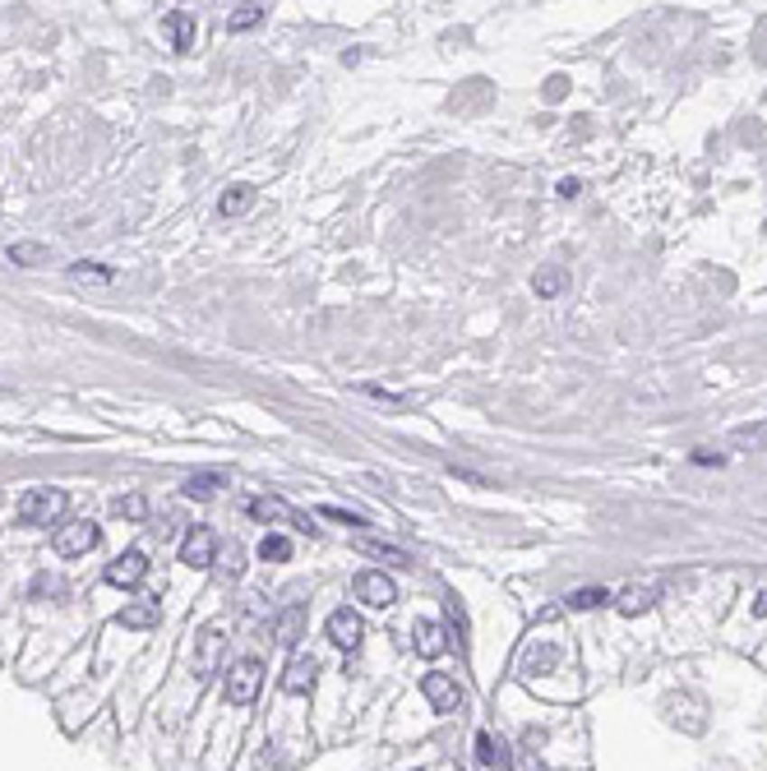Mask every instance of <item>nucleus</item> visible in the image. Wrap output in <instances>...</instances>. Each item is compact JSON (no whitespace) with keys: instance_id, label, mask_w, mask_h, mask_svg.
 Here are the masks:
<instances>
[{"instance_id":"f257e3e1","label":"nucleus","mask_w":767,"mask_h":771,"mask_svg":"<svg viewBox=\"0 0 767 771\" xmlns=\"http://www.w3.org/2000/svg\"><path fill=\"white\" fill-rule=\"evenodd\" d=\"M65 508H70V495L42 485V490H28L19 499V522H28V526H51V522L65 517Z\"/></svg>"},{"instance_id":"f03ea898","label":"nucleus","mask_w":767,"mask_h":771,"mask_svg":"<svg viewBox=\"0 0 767 771\" xmlns=\"http://www.w3.org/2000/svg\"><path fill=\"white\" fill-rule=\"evenodd\" d=\"M259 688H264V665H259L255 656L236 661V665L227 670V698H231L236 707H250V702L259 698Z\"/></svg>"},{"instance_id":"7ed1b4c3","label":"nucleus","mask_w":767,"mask_h":771,"mask_svg":"<svg viewBox=\"0 0 767 771\" xmlns=\"http://www.w3.org/2000/svg\"><path fill=\"white\" fill-rule=\"evenodd\" d=\"M93 545H98V522H89V517H74L56 532V554H65V559L89 554Z\"/></svg>"},{"instance_id":"20e7f679","label":"nucleus","mask_w":767,"mask_h":771,"mask_svg":"<svg viewBox=\"0 0 767 771\" xmlns=\"http://www.w3.org/2000/svg\"><path fill=\"white\" fill-rule=\"evenodd\" d=\"M421 693H426V702L435 707V711H458L463 707V688H458V679L454 674H426L421 679Z\"/></svg>"},{"instance_id":"39448f33","label":"nucleus","mask_w":767,"mask_h":771,"mask_svg":"<svg viewBox=\"0 0 767 771\" xmlns=\"http://www.w3.org/2000/svg\"><path fill=\"white\" fill-rule=\"evenodd\" d=\"M356 600L375 605V610H388V605L398 600V587H393V578L379 573V568H366V573H356Z\"/></svg>"},{"instance_id":"423d86ee","label":"nucleus","mask_w":767,"mask_h":771,"mask_svg":"<svg viewBox=\"0 0 767 771\" xmlns=\"http://www.w3.org/2000/svg\"><path fill=\"white\" fill-rule=\"evenodd\" d=\"M218 559V536L209 532V526H190L185 541H181V563L190 568H209Z\"/></svg>"},{"instance_id":"0eeeda50","label":"nucleus","mask_w":767,"mask_h":771,"mask_svg":"<svg viewBox=\"0 0 767 771\" xmlns=\"http://www.w3.org/2000/svg\"><path fill=\"white\" fill-rule=\"evenodd\" d=\"M144 578H148V559L139 550H126V554H116L107 563V582L111 587H139Z\"/></svg>"},{"instance_id":"6e6552de","label":"nucleus","mask_w":767,"mask_h":771,"mask_svg":"<svg viewBox=\"0 0 767 771\" xmlns=\"http://www.w3.org/2000/svg\"><path fill=\"white\" fill-rule=\"evenodd\" d=\"M329 642H338V646H347V652H351V646H360V633H366V624H360V615L356 610H347V605H342V610H333L329 615Z\"/></svg>"},{"instance_id":"1a4fd4ad","label":"nucleus","mask_w":767,"mask_h":771,"mask_svg":"<svg viewBox=\"0 0 767 771\" xmlns=\"http://www.w3.org/2000/svg\"><path fill=\"white\" fill-rule=\"evenodd\" d=\"M222 646H227L222 628H204V633H199V646H194V665H199V679H209V674L218 670V661H222Z\"/></svg>"},{"instance_id":"9d476101","label":"nucleus","mask_w":767,"mask_h":771,"mask_svg":"<svg viewBox=\"0 0 767 771\" xmlns=\"http://www.w3.org/2000/svg\"><path fill=\"white\" fill-rule=\"evenodd\" d=\"M412 646H416L421 656H444V652H449V633H444L435 619H421L412 628Z\"/></svg>"},{"instance_id":"9b49d317","label":"nucleus","mask_w":767,"mask_h":771,"mask_svg":"<svg viewBox=\"0 0 767 771\" xmlns=\"http://www.w3.org/2000/svg\"><path fill=\"white\" fill-rule=\"evenodd\" d=\"M157 619H163V605L157 600H135V605H126V610L116 615L120 628H153Z\"/></svg>"},{"instance_id":"f8f14e48","label":"nucleus","mask_w":767,"mask_h":771,"mask_svg":"<svg viewBox=\"0 0 767 771\" xmlns=\"http://www.w3.org/2000/svg\"><path fill=\"white\" fill-rule=\"evenodd\" d=\"M476 757L486 762V766H495V771H504V766L513 762L509 744H504L500 735H491V729H481V735H476Z\"/></svg>"},{"instance_id":"ddd939ff","label":"nucleus","mask_w":767,"mask_h":771,"mask_svg":"<svg viewBox=\"0 0 767 771\" xmlns=\"http://www.w3.org/2000/svg\"><path fill=\"white\" fill-rule=\"evenodd\" d=\"M163 28H167V37H172L176 51H190V47H194V14H190V10H172V14L163 19Z\"/></svg>"},{"instance_id":"4468645a","label":"nucleus","mask_w":767,"mask_h":771,"mask_svg":"<svg viewBox=\"0 0 767 771\" xmlns=\"http://www.w3.org/2000/svg\"><path fill=\"white\" fill-rule=\"evenodd\" d=\"M657 596H661L657 582H648V587H629V591L615 600V610H620V615H642V610H652V605H657Z\"/></svg>"},{"instance_id":"2eb2a0df","label":"nucleus","mask_w":767,"mask_h":771,"mask_svg":"<svg viewBox=\"0 0 767 771\" xmlns=\"http://www.w3.org/2000/svg\"><path fill=\"white\" fill-rule=\"evenodd\" d=\"M314 674H319V661L314 656H296L292 670H287V679H282V688H287V693H310Z\"/></svg>"},{"instance_id":"dca6fc26","label":"nucleus","mask_w":767,"mask_h":771,"mask_svg":"<svg viewBox=\"0 0 767 771\" xmlns=\"http://www.w3.org/2000/svg\"><path fill=\"white\" fill-rule=\"evenodd\" d=\"M250 513H255V517H268V522H273V517H282V522H292V526H301V532H310V517L292 513V508L282 504V499H255V504H250Z\"/></svg>"},{"instance_id":"f3484780","label":"nucleus","mask_w":767,"mask_h":771,"mask_svg":"<svg viewBox=\"0 0 767 771\" xmlns=\"http://www.w3.org/2000/svg\"><path fill=\"white\" fill-rule=\"evenodd\" d=\"M356 554H370V559H384V563H402V568L412 563L407 550H398V545H388V541H370V536L356 541Z\"/></svg>"},{"instance_id":"a211bd4d","label":"nucleus","mask_w":767,"mask_h":771,"mask_svg":"<svg viewBox=\"0 0 767 771\" xmlns=\"http://www.w3.org/2000/svg\"><path fill=\"white\" fill-rule=\"evenodd\" d=\"M222 485H227V476H222V471H199V476H190V480H185V495H190V499H213V495L222 490Z\"/></svg>"},{"instance_id":"6ab92c4d","label":"nucleus","mask_w":767,"mask_h":771,"mask_svg":"<svg viewBox=\"0 0 767 771\" xmlns=\"http://www.w3.org/2000/svg\"><path fill=\"white\" fill-rule=\"evenodd\" d=\"M301 624H305V605H292V610H282V615H277V642H282V646H296Z\"/></svg>"},{"instance_id":"aec40b11","label":"nucleus","mask_w":767,"mask_h":771,"mask_svg":"<svg viewBox=\"0 0 767 771\" xmlns=\"http://www.w3.org/2000/svg\"><path fill=\"white\" fill-rule=\"evenodd\" d=\"M51 259V250L47 246H33V240H19V246H10V264H19V268H42Z\"/></svg>"},{"instance_id":"412c9836","label":"nucleus","mask_w":767,"mask_h":771,"mask_svg":"<svg viewBox=\"0 0 767 771\" xmlns=\"http://www.w3.org/2000/svg\"><path fill=\"white\" fill-rule=\"evenodd\" d=\"M250 185H231V190H222V199H218V213L222 218H236V213H246L250 209Z\"/></svg>"},{"instance_id":"4be33fe9","label":"nucleus","mask_w":767,"mask_h":771,"mask_svg":"<svg viewBox=\"0 0 767 771\" xmlns=\"http://www.w3.org/2000/svg\"><path fill=\"white\" fill-rule=\"evenodd\" d=\"M532 292H537V296H546V301H550V296H559V292H564V268H555V264H550V268H541V273L532 277Z\"/></svg>"},{"instance_id":"5701e85b","label":"nucleus","mask_w":767,"mask_h":771,"mask_svg":"<svg viewBox=\"0 0 767 771\" xmlns=\"http://www.w3.org/2000/svg\"><path fill=\"white\" fill-rule=\"evenodd\" d=\"M259 559H264V563L292 559V541H287V536H264V541H259Z\"/></svg>"},{"instance_id":"b1692460","label":"nucleus","mask_w":767,"mask_h":771,"mask_svg":"<svg viewBox=\"0 0 767 771\" xmlns=\"http://www.w3.org/2000/svg\"><path fill=\"white\" fill-rule=\"evenodd\" d=\"M227 23H231V33H246V28H259V23H264V5H240V10H236V14L227 19Z\"/></svg>"},{"instance_id":"393cba45","label":"nucleus","mask_w":767,"mask_h":771,"mask_svg":"<svg viewBox=\"0 0 767 771\" xmlns=\"http://www.w3.org/2000/svg\"><path fill=\"white\" fill-rule=\"evenodd\" d=\"M70 277H79V282H111L116 273H111V268H102V264H74V268H70Z\"/></svg>"},{"instance_id":"a878e982","label":"nucleus","mask_w":767,"mask_h":771,"mask_svg":"<svg viewBox=\"0 0 767 771\" xmlns=\"http://www.w3.org/2000/svg\"><path fill=\"white\" fill-rule=\"evenodd\" d=\"M601 600H611V596H605L601 587H583V591H574V596H569V605H574V610H592V605H601Z\"/></svg>"},{"instance_id":"bb28decb","label":"nucleus","mask_w":767,"mask_h":771,"mask_svg":"<svg viewBox=\"0 0 767 771\" xmlns=\"http://www.w3.org/2000/svg\"><path fill=\"white\" fill-rule=\"evenodd\" d=\"M111 508H116L120 517H144V508H148V504H144V495H120Z\"/></svg>"},{"instance_id":"cd10ccee","label":"nucleus","mask_w":767,"mask_h":771,"mask_svg":"<svg viewBox=\"0 0 767 771\" xmlns=\"http://www.w3.org/2000/svg\"><path fill=\"white\" fill-rule=\"evenodd\" d=\"M550 665H555V652H550V646H541L537 656H532V652L522 656V670H528V674H541V670H550Z\"/></svg>"},{"instance_id":"c85d7f7f","label":"nucleus","mask_w":767,"mask_h":771,"mask_svg":"<svg viewBox=\"0 0 767 771\" xmlns=\"http://www.w3.org/2000/svg\"><path fill=\"white\" fill-rule=\"evenodd\" d=\"M319 517H329V522H347V526H366V517H356V513H347V508H333V504L319 508Z\"/></svg>"},{"instance_id":"c756f323","label":"nucleus","mask_w":767,"mask_h":771,"mask_svg":"<svg viewBox=\"0 0 767 771\" xmlns=\"http://www.w3.org/2000/svg\"><path fill=\"white\" fill-rule=\"evenodd\" d=\"M37 591H51V596H61V591H65V582H61V578H37Z\"/></svg>"},{"instance_id":"7c9ffc66","label":"nucleus","mask_w":767,"mask_h":771,"mask_svg":"<svg viewBox=\"0 0 767 771\" xmlns=\"http://www.w3.org/2000/svg\"><path fill=\"white\" fill-rule=\"evenodd\" d=\"M578 190H583L578 181H559V185H555V194H559V199H574Z\"/></svg>"},{"instance_id":"2f4dec72","label":"nucleus","mask_w":767,"mask_h":771,"mask_svg":"<svg viewBox=\"0 0 767 771\" xmlns=\"http://www.w3.org/2000/svg\"><path fill=\"white\" fill-rule=\"evenodd\" d=\"M753 615H758V619H767V591H762V596L753 600Z\"/></svg>"}]
</instances>
